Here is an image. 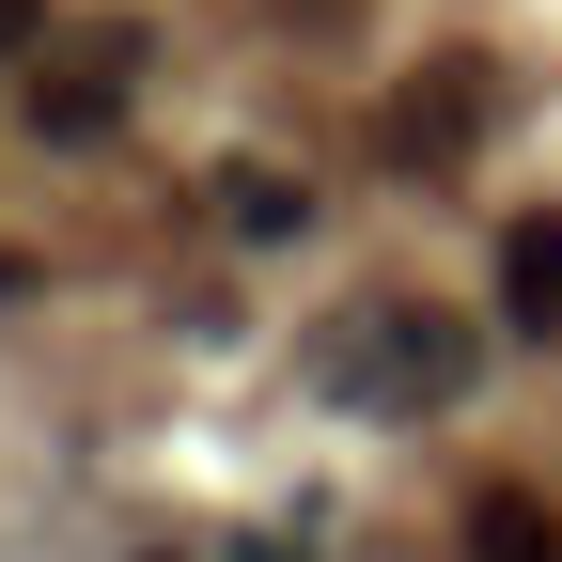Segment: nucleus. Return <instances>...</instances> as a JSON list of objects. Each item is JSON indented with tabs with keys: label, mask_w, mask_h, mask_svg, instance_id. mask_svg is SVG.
I'll return each instance as SVG.
<instances>
[{
	"label": "nucleus",
	"mask_w": 562,
	"mask_h": 562,
	"mask_svg": "<svg viewBox=\"0 0 562 562\" xmlns=\"http://www.w3.org/2000/svg\"><path fill=\"white\" fill-rule=\"evenodd\" d=\"M469 562H562V516L531 484H469Z\"/></svg>",
	"instance_id": "obj_6"
},
{
	"label": "nucleus",
	"mask_w": 562,
	"mask_h": 562,
	"mask_svg": "<svg viewBox=\"0 0 562 562\" xmlns=\"http://www.w3.org/2000/svg\"><path fill=\"white\" fill-rule=\"evenodd\" d=\"M203 203H220L250 250H297V235H313V188L281 172V157H220V188H203Z\"/></svg>",
	"instance_id": "obj_5"
},
{
	"label": "nucleus",
	"mask_w": 562,
	"mask_h": 562,
	"mask_svg": "<svg viewBox=\"0 0 562 562\" xmlns=\"http://www.w3.org/2000/svg\"><path fill=\"white\" fill-rule=\"evenodd\" d=\"M469 110H484V63H438V79H406V94H391V172H453L469 140H484Z\"/></svg>",
	"instance_id": "obj_3"
},
{
	"label": "nucleus",
	"mask_w": 562,
	"mask_h": 562,
	"mask_svg": "<svg viewBox=\"0 0 562 562\" xmlns=\"http://www.w3.org/2000/svg\"><path fill=\"white\" fill-rule=\"evenodd\" d=\"M0 63H47V0H0Z\"/></svg>",
	"instance_id": "obj_7"
},
{
	"label": "nucleus",
	"mask_w": 562,
	"mask_h": 562,
	"mask_svg": "<svg viewBox=\"0 0 562 562\" xmlns=\"http://www.w3.org/2000/svg\"><path fill=\"white\" fill-rule=\"evenodd\" d=\"M125 94H140V32H125V16H110V32H63V47L32 63V140H110Z\"/></svg>",
	"instance_id": "obj_2"
},
{
	"label": "nucleus",
	"mask_w": 562,
	"mask_h": 562,
	"mask_svg": "<svg viewBox=\"0 0 562 562\" xmlns=\"http://www.w3.org/2000/svg\"><path fill=\"white\" fill-rule=\"evenodd\" d=\"M328 375L360 391V406H453V391H469V328L422 313V297H375V313L328 328Z\"/></svg>",
	"instance_id": "obj_1"
},
{
	"label": "nucleus",
	"mask_w": 562,
	"mask_h": 562,
	"mask_svg": "<svg viewBox=\"0 0 562 562\" xmlns=\"http://www.w3.org/2000/svg\"><path fill=\"white\" fill-rule=\"evenodd\" d=\"M501 328H516V344L562 328V203H531V220L501 235Z\"/></svg>",
	"instance_id": "obj_4"
}]
</instances>
